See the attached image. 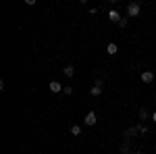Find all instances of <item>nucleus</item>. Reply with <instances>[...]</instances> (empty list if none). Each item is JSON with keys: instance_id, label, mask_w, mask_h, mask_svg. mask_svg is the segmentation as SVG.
Listing matches in <instances>:
<instances>
[{"instance_id": "f03ea898", "label": "nucleus", "mask_w": 156, "mask_h": 154, "mask_svg": "<svg viewBox=\"0 0 156 154\" xmlns=\"http://www.w3.org/2000/svg\"><path fill=\"white\" fill-rule=\"evenodd\" d=\"M85 125H90V127H94V125H96V121H98V117H96V113H94V110H90V113H87V115H85Z\"/></svg>"}, {"instance_id": "39448f33", "label": "nucleus", "mask_w": 156, "mask_h": 154, "mask_svg": "<svg viewBox=\"0 0 156 154\" xmlns=\"http://www.w3.org/2000/svg\"><path fill=\"white\" fill-rule=\"evenodd\" d=\"M142 81H144V83H152V81H154V73H152V71H144V73H142Z\"/></svg>"}, {"instance_id": "9d476101", "label": "nucleus", "mask_w": 156, "mask_h": 154, "mask_svg": "<svg viewBox=\"0 0 156 154\" xmlns=\"http://www.w3.org/2000/svg\"><path fill=\"white\" fill-rule=\"evenodd\" d=\"M135 133H137V127H129V129L125 131V138H133Z\"/></svg>"}, {"instance_id": "f8f14e48", "label": "nucleus", "mask_w": 156, "mask_h": 154, "mask_svg": "<svg viewBox=\"0 0 156 154\" xmlns=\"http://www.w3.org/2000/svg\"><path fill=\"white\" fill-rule=\"evenodd\" d=\"M146 117H148V110L142 108V110H140V119H146Z\"/></svg>"}, {"instance_id": "7ed1b4c3", "label": "nucleus", "mask_w": 156, "mask_h": 154, "mask_svg": "<svg viewBox=\"0 0 156 154\" xmlns=\"http://www.w3.org/2000/svg\"><path fill=\"white\" fill-rule=\"evenodd\" d=\"M90 94H92V96H100V94H102V81L94 83V85H92V90H90Z\"/></svg>"}, {"instance_id": "f257e3e1", "label": "nucleus", "mask_w": 156, "mask_h": 154, "mask_svg": "<svg viewBox=\"0 0 156 154\" xmlns=\"http://www.w3.org/2000/svg\"><path fill=\"white\" fill-rule=\"evenodd\" d=\"M127 15H129V17H137V15H140V4H137V2L127 4Z\"/></svg>"}, {"instance_id": "423d86ee", "label": "nucleus", "mask_w": 156, "mask_h": 154, "mask_svg": "<svg viewBox=\"0 0 156 154\" xmlns=\"http://www.w3.org/2000/svg\"><path fill=\"white\" fill-rule=\"evenodd\" d=\"M50 90H52L54 94H58L60 90H62V83H60V81H56V79H54V81H50Z\"/></svg>"}, {"instance_id": "0eeeda50", "label": "nucleus", "mask_w": 156, "mask_h": 154, "mask_svg": "<svg viewBox=\"0 0 156 154\" xmlns=\"http://www.w3.org/2000/svg\"><path fill=\"white\" fill-rule=\"evenodd\" d=\"M106 52H108V54H117V52H119V48H117V44H115V42H110V44L106 46Z\"/></svg>"}, {"instance_id": "4468645a", "label": "nucleus", "mask_w": 156, "mask_h": 154, "mask_svg": "<svg viewBox=\"0 0 156 154\" xmlns=\"http://www.w3.org/2000/svg\"><path fill=\"white\" fill-rule=\"evenodd\" d=\"M127 23H129V21H127V19H121V23H119V27H127Z\"/></svg>"}, {"instance_id": "6e6552de", "label": "nucleus", "mask_w": 156, "mask_h": 154, "mask_svg": "<svg viewBox=\"0 0 156 154\" xmlns=\"http://www.w3.org/2000/svg\"><path fill=\"white\" fill-rule=\"evenodd\" d=\"M62 73H65V75H67V77H73V75H75V69H73L71 65H67V67H65V69H62Z\"/></svg>"}, {"instance_id": "1a4fd4ad", "label": "nucleus", "mask_w": 156, "mask_h": 154, "mask_svg": "<svg viewBox=\"0 0 156 154\" xmlns=\"http://www.w3.org/2000/svg\"><path fill=\"white\" fill-rule=\"evenodd\" d=\"M71 135L79 138V135H81V127H79V125H73V127H71Z\"/></svg>"}, {"instance_id": "ddd939ff", "label": "nucleus", "mask_w": 156, "mask_h": 154, "mask_svg": "<svg viewBox=\"0 0 156 154\" xmlns=\"http://www.w3.org/2000/svg\"><path fill=\"white\" fill-rule=\"evenodd\" d=\"M121 154H129V148H127V146H125V144H123V146H121Z\"/></svg>"}, {"instance_id": "2eb2a0df", "label": "nucleus", "mask_w": 156, "mask_h": 154, "mask_svg": "<svg viewBox=\"0 0 156 154\" xmlns=\"http://www.w3.org/2000/svg\"><path fill=\"white\" fill-rule=\"evenodd\" d=\"M152 121H154V123H156V113H154V115H152Z\"/></svg>"}, {"instance_id": "20e7f679", "label": "nucleus", "mask_w": 156, "mask_h": 154, "mask_svg": "<svg viewBox=\"0 0 156 154\" xmlns=\"http://www.w3.org/2000/svg\"><path fill=\"white\" fill-rule=\"evenodd\" d=\"M108 19H110L112 23H121V15L115 11V9H110V11H108Z\"/></svg>"}, {"instance_id": "9b49d317", "label": "nucleus", "mask_w": 156, "mask_h": 154, "mask_svg": "<svg viewBox=\"0 0 156 154\" xmlns=\"http://www.w3.org/2000/svg\"><path fill=\"white\" fill-rule=\"evenodd\" d=\"M137 131H140V133H148V127H146V125H137Z\"/></svg>"}]
</instances>
